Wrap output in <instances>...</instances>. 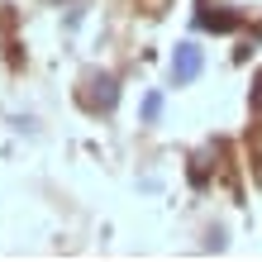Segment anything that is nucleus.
<instances>
[{"mask_svg":"<svg viewBox=\"0 0 262 262\" xmlns=\"http://www.w3.org/2000/svg\"><path fill=\"white\" fill-rule=\"evenodd\" d=\"M158 115H162V96L148 91V96H143V119H158Z\"/></svg>","mask_w":262,"mask_h":262,"instance_id":"20e7f679","label":"nucleus"},{"mask_svg":"<svg viewBox=\"0 0 262 262\" xmlns=\"http://www.w3.org/2000/svg\"><path fill=\"white\" fill-rule=\"evenodd\" d=\"M195 24L200 29H214V34H229V29H238V14H205V10H200Z\"/></svg>","mask_w":262,"mask_h":262,"instance_id":"7ed1b4c3","label":"nucleus"},{"mask_svg":"<svg viewBox=\"0 0 262 262\" xmlns=\"http://www.w3.org/2000/svg\"><path fill=\"white\" fill-rule=\"evenodd\" d=\"M210 181V167H205V158H195L191 162V186H205Z\"/></svg>","mask_w":262,"mask_h":262,"instance_id":"39448f33","label":"nucleus"},{"mask_svg":"<svg viewBox=\"0 0 262 262\" xmlns=\"http://www.w3.org/2000/svg\"><path fill=\"white\" fill-rule=\"evenodd\" d=\"M76 105L91 115H105V110H115L119 105V81L110 72H86V81L76 86Z\"/></svg>","mask_w":262,"mask_h":262,"instance_id":"f257e3e1","label":"nucleus"},{"mask_svg":"<svg viewBox=\"0 0 262 262\" xmlns=\"http://www.w3.org/2000/svg\"><path fill=\"white\" fill-rule=\"evenodd\" d=\"M253 105L262 110V72H257V86H253Z\"/></svg>","mask_w":262,"mask_h":262,"instance_id":"0eeeda50","label":"nucleus"},{"mask_svg":"<svg viewBox=\"0 0 262 262\" xmlns=\"http://www.w3.org/2000/svg\"><path fill=\"white\" fill-rule=\"evenodd\" d=\"M200 67H205V53L195 48V43H177V53H172V86H191Z\"/></svg>","mask_w":262,"mask_h":262,"instance_id":"f03ea898","label":"nucleus"},{"mask_svg":"<svg viewBox=\"0 0 262 262\" xmlns=\"http://www.w3.org/2000/svg\"><path fill=\"white\" fill-rule=\"evenodd\" d=\"M138 10H143V14H162L167 0H138Z\"/></svg>","mask_w":262,"mask_h":262,"instance_id":"423d86ee","label":"nucleus"}]
</instances>
